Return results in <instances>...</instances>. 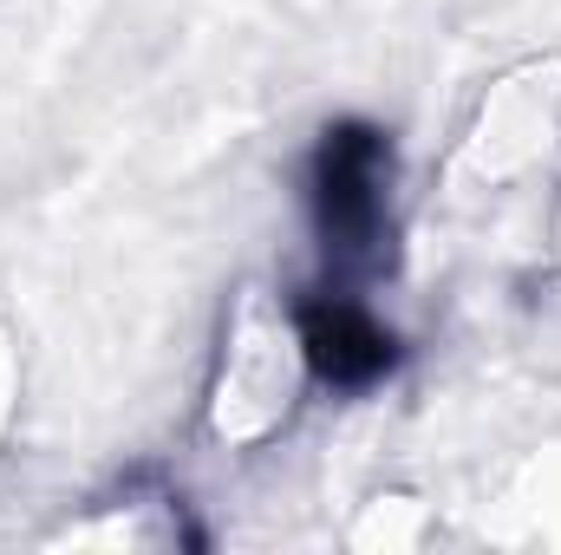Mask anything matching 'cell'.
<instances>
[{"label":"cell","instance_id":"obj_1","mask_svg":"<svg viewBox=\"0 0 561 555\" xmlns=\"http://www.w3.org/2000/svg\"><path fill=\"white\" fill-rule=\"evenodd\" d=\"M386 177L392 150L373 125H333L313 157V209L327 256H366L386 229Z\"/></svg>","mask_w":561,"mask_h":555},{"label":"cell","instance_id":"obj_2","mask_svg":"<svg viewBox=\"0 0 561 555\" xmlns=\"http://www.w3.org/2000/svg\"><path fill=\"white\" fill-rule=\"evenodd\" d=\"M307 360L327 386H366L392 366V333L353 301H320L307 307Z\"/></svg>","mask_w":561,"mask_h":555}]
</instances>
